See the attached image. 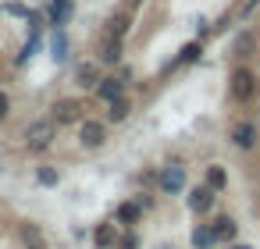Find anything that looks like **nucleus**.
<instances>
[{
  "label": "nucleus",
  "mask_w": 260,
  "mask_h": 249,
  "mask_svg": "<svg viewBox=\"0 0 260 249\" xmlns=\"http://www.w3.org/2000/svg\"><path fill=\"white\" fill-rule=\"evenodd\" d=\"M57 132H61V125H57L54 118H36V121H29V125L22 128V143H25L29 153H43V150L54 146Z\"/></svg>",
  "instance_id": "1"
},
{
  "label": "nucleus",
  "mask_w": 260,
  "mask_h": 249,
  "mask_svg": "<svg viewBox=\"0 0 260 249\" xmlns=\"http://www.w3.org/2000/svg\"><path fill=\"white\" fill-rule=\"evenodd\" d=\"M256 89H260V82H256V72H253V68H246V64L232 68V75H228V93H232L235 103H249V100L256 96Z\"/></svg>",
  "instance_id": "2"
},
{
  "label": "nucleus",
  "mask_w": 260,
  "mask_h": 249,
  "mask_svg": "<svg viewBox=\"0 0 260 249\" xmlns=\"http://www.w3.org/2000/svg\"><path fill=\"white\" fill-rule=\"evenodd\" d=\"M50 118H54L57 125L82 121V118H86V103H82L79 96H61V100H54V103H50Z\"/></svg>",
  "instance_id": "3"
},
{
  "label": "nucleus",
  "mask_w": 260,
  "mask_h": 249,
  "mask_svg": "<svg viewBox=\"0 0 260 249\" xmlns=\"http://www.w3.org/2000/svg\"><path fill=\"white\" fill-rule=\"evenodd\" d=\"M107 143V121L100 118H82L79 121V146L82 150H100Z\"/></svg>",
  "instance_id": "4"
},
{
  "label": "nucleus",
  "mask_w": 260,
  "mask_h": 249,
  "mask_svg": "<svg viewBox=\"0 0 260 249\" xmlns=\"http://www.w3.org/2000/svg\"><path fill=\"white\" fill-rule=\"evenodd\" d=\"M157 185H160L164 196H178V192L185 189V167H182V164L160 167V171H157Z\"/></svg>",
  "instance_id": "5"
},
{
  "label": "nucleus",
  "mask_w": 260,
  "mask_h": 249,
  "mask_svg": "<svg viewBox=\"0 0 260 249\" xmlns=\"http://www.w3.org/2000/svg\"><path fill=\"white\" fill-rule=\"evenodd\" d=\"M228 139H232L239 150H256V143H260V128H256V121H239V125H232Z\"/></svg>",
  "instance_id": "6"
},
{
  "label": "nucleus",
  "mask_w": 260,
  "mask_h": 249,
  "mask_svg": "<svg viewBox=\"0 0 260 249\" xmlns=\"http://www.w3.org/2000/svg\"><path fill=\"white\" fill-rule=\"evenodd\" d=\"M214 199H217V192L203 182V185H192L189 189V196H185V206L192 210V214H207L210 206H214Z\"/></svg>",
  "instance_id": "7"
},
{
  "label": "nucleus",
  "mask_w": 260,
  "mask_h": 249,
  "mask_svg": "<svg viewBox=\"0 0 260 249\" xmlns=\"http://www.w3.org/2000/svg\"><path fill=\"white\" fill-rule=\"evenodd\" d=\"M121 50H125V40L104 32V40H100V47H96V61H100V64H118V61H121Z\"/></svg>",
  "instance_id": "8"
},
{
  "label": "nucleus",
  "mask_w": 260,
  "mask_h": 249,
  "mask_svg": "<svg viewBox=\"0 0 260 249\" xmlns=\"http://www.w3.org/2000/svg\"><path fill=\"white\" fill-rule=\"evenodd\" d=\"M125 86H128V82H125L121 75H104V79L96 82V89H93V93H96V100H104V103H111V100H118V96H125Z\"/></svg>",
  "instance_id": "9"
},
{
  "label": "nucleus",
  "mask_w": 260,
  "mask_h": 249,
  "mask_svg": "<svg viewBox=\"0 0 260 249\" xmlns=\"http://www.w3.org/2000/svg\"><path fill=\"white\" fill-rule=\"evenodd\" d=\"M100 79H104V75H100V61H82V64H75V86L96 89Z\"/></svg>",
  "instance_id": "10"
},
{
  "label": "nucleus",
  "mask_w": 260,
  "mask_h": 249,
  "mask_svg": "<svg viewBox=\"0 0 260 249\" xmlns=\"http://www.w3.org/2000/svg\"><path fill=\"white\" fill-rule=\"evenodd\" d=\"M128 29H132V11L118 8L114 15H107V32H111V36L125 40V36H128Z\"/></svg>",
  "instance_id": "11"
},
{
  "label": "nucleus",
  "mask_w": 260,
  "mask_h": 249,
  "mask_svg": "<svg viewBox=\"0 0 260 249\" xmlns=\"http://www.w3.org/2000/svg\"><path fill=\"white\" fill-rule=\"evenodd\" d=\"M139 217H143V206H139L136 199H125V203L114 210V221H118L121 228H132V224H139Z\"/></svg>",
  "instance_id": "12"
},
{
  "label": "nucleus",
  "mask_w": 260,
  "mask_h": 249,
  "mask_svg": "<svg viewBox=\"0 0 260 249\" xmlns=\"http://www.w3.org/2000/svg\"><path fill=\"white\" fill-rule=\"evenodd\" d=\"M210 228H214V238H217V242H232V238L239 235V221L228 217V214H221L217 221H210Z\"/></svg>",
  "instance_id": "13"
},
{
  "label": "nucleus",
  "mask_w": 260,
  "mask_h": 249,
  "mask_svg": "<svg viewBox=\"0 0 260 249\" xmlns=\"http://www.w3.org/2000/svg\"><path fill=\"white\" fill-rule=\"evenodd\" d=\"M68 18H72V0H54L50 11H47V22H50L54 29H64Z\"/></svg>",
  "instance_id": "14"
},
{
  "label": "nucleus",
  "mask_w": 260,
  "mask_h": 249,
  "mask_svg": "<svg viewBox=\"0 0 260 249\" xmlns=\"http://www.w3.org/2000/svg\"><path fill=\"white\" fill-rule=\"evenodd\" d=\"M50 57H54L57 64H64V61H68V32H64V29H54V40H50Z\"/></svg>",
  "instance_id": "15"
},
{
  "label": "nucleus",
  "mask_w": 260,
  "mask_h": 249,
  "mask_svg": "<svg viewBox=\"0 0 260 249\" xmlns=\"http://www.w3.org/2000/svg\"><path fill=\"white\" fill-rule=\"evenodd\" d=\"M203 57V40H192V43H185L182 50H178V57H175V68L178 64H196Z\"/></svg>",
  "instance_id": "16"
},
{
  "label": "nucleus",
  "mask_w": 260,
  "mask_h": 249,
  "mask_svg": "<svg viewBox=\"0 0 260 249\" xmlns=\"http://www.w3.org/2000/svg\"><path fill=\"white\" fill-rule=\"evenodd\" d=\"M189 242H192V249H210L217 238H214V228L210 224H196L192 235H189Z\"/></svg>",
  "instance_id": "17"
},
{
  "label": "nucleus",
  "mask_w": 260,
  "mask_h": 249,
  "mask_svg": "<svg viewBox=\"0 0 260 249\" xmlns=\"http://www.w3.org/2000/svg\"><path fill=\"white\" fill-rule=\"evenodd\" d=\"M128 114H132V103H128L125 96H118V100H111V103H107V121L121 125V121H125Z\"/></svg>",
  "instance_id": "18"
},
{
  "label": "nucleus",
  "mask_w": 260,
  "mask_h": 249,
  "mask_svg": "<svg viewBox=\"0 0 260 249\" xmlns=\"http://www.w3.org/2000/svg\"><path fill=\"white\" fill-rule=\"evenodd\" d=\"M203 182H207V185H210L214 192H224V189H228V171H224L221 164H210V167H207V178H203Z\"/></svg>",
  "instance_id": "19"
},
{
  "label": "nucleus",
  "mask_w": 260,
  "mask_h": 249,
  "mask_svg": "<svg viewBox=\"0 0 260 249\" xmlns=\"http://www.w3.org/2000/svg\"><path fill=\"white\" fill-rule=\"evenodd\" d=\"M36 182H40L43 189H54V185L61 182V171H57L54 164H40V167H36Z\"/></svg>",
  "instance_id": "20"
},
{
  "label": "nucleus",
  "mask_w": 260,
  "mask_h": 249,
  "mask_svg": "<svg viewBox=\"0 0 260 249\" xmlns=\"http://www.w3.org/2000/svg\"><path fill=\"white\" fill-rule=\"evenodd\" d=\"M40 47H43V32H32V36H29V43H25V47H22V54H18V57H15V64H25V61H32V57H36V50H40Z\"/></svg>",
  "instance_id": "21"
},
{
  "label": "nucleus",
  "mask_w": 260,
  "mask_h": 249,
  "mask_svg": "<svg viewBox=\"0 0 260 249\" xmlns=\"http://www.w3.org/2000/svg\"><path fill=\"white\" fill-rule=\"evenodd\" d=\"M22 238H25V249H47L43 231H40L36 224H25V228H22Z\"/></svg>",
  "instance_id": "22"
},
{
  "label": "nucleus",
  "mask_w": 260,
  "mask_h": 249,
  "mask_svg": "<svg viewBox=\"0 0 260 249\" xmlns=\"http://www.w3.org/2000/svg\"><path fill=\"white\" fill-rule=\"evenodd\" d=\"M93 242H96V249L114 245V224H100V228H96V235H93Z\"/></svg>",
  "instance_id": "23"
},
{
  "label": "nucleus",
  "mask_w": 260,
  "mask_h": 249,
  "mask_svg": "<svg viewBox=\"0 0 260 249\" xmlns=\"http://www.w3.org/2000/svg\"><path fill=\"white\" fill-rule=\"evenodd\" d=\"M8 118H11V93L0 89V121H8Z\"/></svg>",
  "instance_id": "24"
},
{
  "label": "nucleus",
  "mask_w": 260,
  "mask_h": 249,
  "mask_svg": "<svg viewBox=\"0 0 260 249\" xmlns=\"http://www.w3.org/2000/svg\"><path fill=\"white\" fill-rule=\"evenodd\" d=\"M253 43H256L253 36H239V40H235V54H239V57H246V54L253 50Z\"/></svg>",
  "instance_id": "25"
},
{
  "label": "nucleus",
  "mask_w": 260,
  "mask_h": 249,
  "mask_svg": "<svg viewBox=\"0 0 260 249\" xmlns=\"http://www.w3.org/2000/svg\"><path fill=\"white\" fill-rule=\"evenodd\" d=\"M256 8H260V0H246V4L239 8V18H249V15H253Z\"/></svg>",
  "instance_id": "26"
},
{
  "label": "nucleus",
  "mask_w": 260,
  "mask_h": 249,
  "mask_svg": "<svg viewBox=\"0 0 260 249\" xmlns=\"http://www.w3.org/2000/svg\"><path fill=\"white\" fill-rule=\"evenodd\" d=\"M139 242H136V235L128 231V235H121V242H118V249H136Z\"/></svg>",
  "instance_id": "27"
},
{
  "label": "nucleus",
  "mask_w": 260,
  "mask_h": 249,
  "mask_svg": "<svg viewBox=\"0 0 260 249\" xmlns=\"http://www.w3.org/2000/svg\"><path fill=\"white\" fill-rule=\"evenodd\" d=\"M136 8H139V0H125V11H132V15H136Z\"/></svg>",
  "instance_id": "28"
},
{
  "label": "nucleus",
  "mask_w": 260,
  "mask_h": 249,
  "mask_svg": "<svg viewBox=\"0 0 260 249\" xmlns=\"http://www.w3.org/2000/svg\"><path fill=\"white\" fill-rule=\"evenodd\" d=\"M232 249H249V245H232Z\"/></svg>",
  "instance_id": "29"
}]
</instances>
